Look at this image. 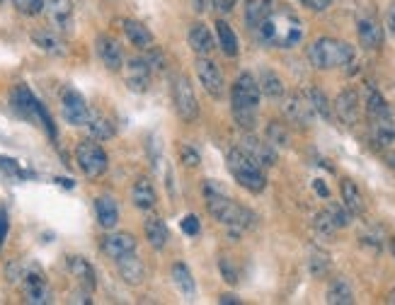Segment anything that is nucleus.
<instances>
[{"label": "nucleus", "mask_w": 395, "mask_h": 305, "mask_svg": "<svg viewBox=\"0 0 395 305\" xmlns=\"http://www.w3.org/2000/svg\"><path fill=\"white\" fill-rule=\"evenodd\" d=\"M371 141L376 143L378 148H388L395 143V119L393 114H388V117H376L371 119Z\"/></svg>", "instance_id": "nucleus-25"}, {"label": "nucleus", "mask_w": 395, "mask_h": 305, "mask_svg": "<svg viewBox=\"0 0 395 305\" xmlns=\"http://www.w3.org/2000/svg\"><path fill=\"white\" fill-rule=\"evenodd\" d=\"M22 279H25V300L32 305H49L51 300H54V293H51L49 284H46L44 274L37 269L27 271V274H22Z\"/></svg>", "instance_id": "nucleus-14"}, {"label": "nucleus", "mask_w": 395, "mask_h": 305, "mask_svg": "<svg viewBox=\"0 0 395 305\" xmlns=\"http://www.w3.org/2000/svg\"><path fill=\"white\" fill-rule=\"evenodd\" d=\"M216 41H218V49H221L223 56H228V59H235L238 51H240L235 32H233V27L223 20L216 22Z\"/></svg>", "instance_id": "nucleus-31"}, {"label": "nucleus", "mask_w": 395, "mask_h": 305, "mask_svg": "<svg viewBox=\"0 0 395 305\" xmlns=\"http://www.w3.org/2000/svg\"><path fill=\"white\" fill-rule=\"evenodd\" d=\"M85 126H88L90 136L95 141H107V138L114 136V124L107 117H102V114H90V121Z\"/></svg>", "instance_id": "nucleus-35"}, {"label": "nucleus", "mask_w": 395, "mask_h": 305, "mask_svg": "<svg viewBox=\"0 0 395 305\" xmlns=\"http://www.w3.org/2000/svg\"><path fill=\"white\" fill-rule=\"evenodd\" d=\"M75 163H78L80 173L90 179L102 177L109 168V158L107 152H104V148L99 143L90 141V138H85V141H80L75 146Z\"/></svg>", "instance_id": "nucleus-6"}, {"label": "nucleus", "mask_w": 395, "mask_h": 305, "mask_svg": "<svg viewBox=\"0 0 395 305\" xmlns=\"http://www.w3.org/2000/svg\"><path fill=\"white\" fill-rule=\"evenodd\" d=\"M272 15H274V0H245V12H242V17H245L247 30L255 32L262 22Z\"/></svg>", "instance_id": "nucleus-22"}, {"label": "nucleus", "mask_w": 395, "mask_h": 305, "mask_svg": "<svg viewBox=\"0 0 395 305\" xmlns=\"http://www.w3.org/2000/svg\"><path fill=\"white\" fill-rule=\"evenodd\" d=\"M180 158H182V163L187 168H199V163H202V155H199V150L192 143H182L180 146Z\"/></svg>", "instance_id": "nucleus-41"}, {"label": "nucleus", "mask_w": 395, "mask_h": 305, "mask_svg": "<svg viewBox=\"0 0 395 305\" xmlns=\"http://www.w3.org/2000/svg\"><path fill=\"white\" fill-rule=\"evenodd\" d=\"M173 281L177 286V291L184 295V298H194L197 295V284H194V276L189 271V266L184 262H177L173 264Z\"/></svg>", "instance_id": "nucleus-32"}, {"label": "nucleus", "mask_w": 395, "mask_h": 305, "mask_svg": "<svg viewBox=\"0 0 395 305\" xmlns=\"http://www.w3.org/2000/svg\"><path fill=\"white\" fill-rule=\"evenodd\" d=\"M257 85H260L262 92L267 95V97H272V99L284 97V92H287V88H284V80L269 68L260 70V80H257Z\"/></svg>", "instance_id": "nucleus-33"}, {"label": "nucleus", "mask_w": 395, "mask_h": 305, "mask_svg": "<svg viewBox=\"0 0 395 305\" xmlns=\"http://www.w3.org/2000/svg\"><path fill=\"white\" fill-rule=\"evenodd\" d=\"M284 114H287L289 121L296 124V126H301V128L313 126V121H316V109H313V104L306 92L289 95L287 102H284Z\"/></svg>", "instance_id": "nucleus-10"}, {"label": "nucleus", "mask_w": 395, "mask_h": 305, "mask_svg": "<svg viewBox=\"0 0 395 305\" xmlns=\"http://www.w3.org/2000/svg\"><path fill=\"white\" fill-rule=\"evenodd\" d=\"M117 269H119V276H122L124 284H128V286H141V284H144L146 266H144V262L139 259V255H136V252H131V255L117 259Z\"/></svg>", "instance_id": "nucleus-18"}, {"label": "nucleus", "mask_w": 395, "mask_h": 305, "mask_svg": "<svg viewBox=\"0 0 395 305\" xmlns=\"http://www.w3.org/2000/svg\"><path fill=\"white\" fill-rule=\"evenodd\" d=\"M306 95H308V99H311L316 114H320L322 119H332V107H330V102H327V97H325L322 90L311 88V90H306Z\"/></svg>", "instance_id": "nucleus-37"}, {"label": "nucleus", "mask_w": 395, "mask_h": 305, "mask_svg": "<svg viewBox=\"0 0 395 305\" xmlns=\"http://www.w3.org/2000/svg\"><path fill=\"white\" fill-rule=\"evenodd\" d=\"M260 99H262V90L260 85H257L255 75L252 73L238 75V80L233 83V90H231V109L238 126L245 128V131L255 128Z\"/></svg>", "instance_id": "nucleus-2"}, {"label": "nucleus", "mask_w": 395, "mask_h": 305, "mask_svg": "<svg viewBox=\"0 0 395 305\" xmlns=\"http://www.w3.org/2000/svg\"><path fill=\"white\" fill-rule=\"evenodd\" d=\"M0 3H6V0H0Z\"/></svg>", "instance_id": "nucleus-54"}, {"label": "nucleus", "mask_w": 395, "mask_h": 305, "mask_svg": "<svg viewBox=\"0 0 395 305\" xmlns=\"http://www.w3.org/2000/svg\"><path fill=\"white\" fill-rule=\"evenodd\" d=\"M173 104H175V112L177 117L182 119L184 124H192L199 119V99L194 95V88L189 83L187 75H175L173 78Z\"/></svg>", "instance_id": "nucleus-7"}, {"label": "nucleus", "mask_w": 395, "mask_h": 305, "mask_svg": "<svg viewBox=\"0 0 395 305\" xmlns=\"http://www.w3.org/2000/svg\"><path fill=\"white\" fill-rule=\"evenodd\" d=\"M44 10L49 15L51 30L59 35H68L73 30V0H46Z\"/></svg>", "instance_id": "nucleus-13"}, {"label": "nucleus", "mask_w": 395, "mask_h": 305, "mask_svg": "<svg viewBox=\"0 0 395 305\" xmlns=\"http://www.w3.org/2000/svg\"><path fill=\"white\" fill-rule=\"evenodd\" d=\"M8 228H10V223H8V211L6 208H0V250H3V245H6Z\"/></svg>", "instance_id": "nucleus-46"}, {"label": "nucleus", "mask_w": 395, "mask_h": 305, "mask_svg": "<svg viewBox=\"0 0 395 305\" xmlns=\"http://www.w3.org/2000/svg\"><path fill=\"white\" fill-rule=\"evenodd\" d=\"M308 269L316 279L325 276L330 271V255L327 252H320V250H313L311 252V259H308Z\"/></svg>", "instance_id": "nucleus-38"}, {"label": "nucleus", "mask_w": 395, "mask_h": 305, "mask_svg": "<svg viewBox=\"0 0 395 305\" xmlns=\"http://www.w3.org/2000/svg\"><path fill=\"white\" fill-rule=\"evenodd\" d=\"M68 271L85 291L93 293L95 286H97V276H95V269L85 257H68Z\"/></svg>", "instance_id": "nucleus-27"}, {"label": "nucleus", "mask_w": 395, "mask_h": 305, "mask_svg": "<svg viewBox=\"0 0 395 305\" xmlns=\"http://www.w3.org/2000/svg\"><path fill=\"white\" fill-rule=\"evenodd\" d=\"M313 226H316V230L322 233V235H332V233L337 230L335 221H332V216L327 213V208H325V211H320V213H316V221H313Z\"/></svg>", "instance_id": "nucleus-42"}, {"label": "nucleus", "mask_w": 395, "mask_h": 305, "mask_svg": "<svg viewBox=\"0 0 395 305\" xmlns=\"http://www.w3.org/2000/svg\"><path fill=\"white\" fill-rule=\"evenodd\" d=\"M366 114L369 119H376V117H388L390 114V107L385 102V97L378 92L376 88H366Z\"/></svg>", "instance_id": "nucleus-34"}, {"label": "nucleus", "mask_w": 395, "mask_h": 305, "mask_svg": "<svg viewBox=\"0 0 395 305\" xmlns=\"http://www.w3.org/2000/svg\"><path fill=\"white\" fill-rule=\"evenodd\" d=\"M356 35H359L364 49H380V44H383V27L374 17H361L356 22Z\"/></svg>", "instance_id": "nucleus-26"}, {"label": "nucleus", "mask_w": 395, "mask_h": 305, "mask_svg": "<svg viewBox=\"0 0 395 305\" xmlns=\"http://www.w3.org/2000/svg\"><path fill=\"white\" fill-rule=\"evenodd\" d=\"M126 66V88L134 90V92H148L151 90V80H153V68L144 56H136V59H128Z\"/></svg>", "instance_id": "nucleus-12"}, {"label": "nucleus", "mask_w": 395, "mask_h": 305, "mask_svg": "<svg viewBox=\"0 0 395 305\" xmlns=\"http://www.w3.org/2000/svg\"><path fill=\"white\" fill-rule=\"evenodd\" d=\"M218 269H221L223 281H228V284H233V286L238 284V269H235V264H233L231 257H221V259H218Z\"/></svg>", "instance_id": "nucleus-43"}, {"label": "nucleus", "mask_w": 395, "mask_h": 305, "mask_svg": "<svg viewBox=\"0 0 395 305\" xmlns=\"http://www.w3.org/2000/svg\"><path fill=\"white\" fill-rule=\"evenodd\" d=\"M233 6H235V0H209V8L221 12V15H228L233 10Z\"/></svg>", "instance_id": "nucleus-44"}, {"label": "nucleus", "mask_w": 395, "mask_h": 305, "mask_svg": "<svg viewBox=\"0 0 395 305\" xmlns=\"http://www.w3.org/2000/svg\"><path fill=\"white\" fill-rule=\"evenodd\" d=\"M202 192H204V199H206L209 213H211L221 226H226L228 230H233L238 235V233H245L255 226V213L233 201L226 194V189H223L216 179H204Z\"/></svg>", "instance_id": "nucleus-1"}, {"label": "nucleus", "mask_w": 395, "mask_h": 305, "mask_svg": "<svg viewBox=\"0 0 395 305\" xmlns=\"http://www.w3.org/2000/svg\"><path fill=\"white\" fill-rule=\"evenodd\" d=\"M238 148L245 150L247 155L260 165V168H272V165H277V148L269 146L267 141H260V138L250 136V133L242 136V141Z\"/></svg>", "instance_id": "nucleus-15"}, {"label": "nucleus", "mask_w": 395, "mask_h": 305, "mask_svg": "<svg viewBox=\"0 0 395 305\" xmlns=\"http://www.w3.org/2000/svg\"><path fill=\"white\" fill-rule=\"evenodd\" d=\"M136 247H139V242L131 233H109V235L102 237V252L114 262L136 252Z\"/></svg>", "instance_id": "nucleus-17"}, {"label": "nucleus", "mask_w": 395, "mask_h": 305, "mask_svg": "<svg viewBox=\"0 0 395 305\" xmlns=\"http://www.w3.org/2000/svg\"><path fill=\"white\" fill-rule=\"evenodd\" d=\"M228 170H231L233 179H235L242 189H247V192L262 194L267 189V175H264V168H260V165H257L245 150H240V148H231V150H228Z\"/></svg>", "instance_id": "nucleus-3"}, {"label": "nucleus", "mask_w": 395, "mask_h": 305, "mask_svg": "<svg viewBox=\"0 0 395 305\" xmlns=\"http://www.w3.org/2000/svg\"><path fill=\"white\" fill-rule=\"evenodd\" d=\"M180 228H182V233H187V235H197V233H199V218L197 216H184L182 223H180Z\"/></svg>", "instance_id": "nucleus-45"}, {"label": "nucleus", "mask_w": 395, "mask_h": 305, "mask_svg": "<svg viewBox=\"0 0 395 305\" xmlns=\"http://www.w3.org/2000/svg\"><path fill=\"white\" fill-rule=\"evenodd\" d=\"M194 68H197V78L202 83V88L213 99H223V95H226V78H223L216 61H211L209 56H199Z\"/></svg>", "instance_id": "nucleus-8"}, {"label": "nucleus", "mask_w": 395, "mask_h": 305, "mask_svg": "<svg viewBox=\"0 0 395 305\" xmlns=\"http://www.w3.org/2000/svg\"><path fill=\"white\" fill-rule=\"evenodd\" d=\"M385 165H388L390 170H395V150L385 152Z\"/></svg>", "instance_id": "nucleus-51"}, {"label": "nucleus", "mask_w": 395, "mask_h": 305, "mask_svg": "<svg viewBox=\"0 0 395 305\" xmlns=\"http://www.w3.org/2000/svg\"><path fill=\"white\" fill-rule=\"evenodd\" d=\"M325 300L330 305H351V303H354V291H351L349 281H347L345 276H337V279H332L330 286H327Z\"/></svg>", "instance_id": "nucleus-30"}, {"label": "nucleus", "mask_w": 395, "mask_h": 305, "mask_svg": "<svg viewBox=\"0 0 395 305\" xmlns=\"http://www.w3.org/2000/svg\"><path fill=\"white\" fill-rule=\"evenodd\" d=\"M335 114L342 124L347 126H354L359 121V114H361V102H359V92L354 88H347L337 95L335 99Z\"/></svg>", "instance_id": "nucleus-16"}, {"label": "nucleus", "mask_w": 395, "mask_h": 305, "mask_svg": "<svg viewBox=\"0 0 395 305\" xmlns=\"http://www.w3.org/2000/svg\"><path fill=\"white\" fill-rule=\"evenodd\" d=\"M131 201H134L136 208L141 211H153L155 204H158V192H155L153 182L148 177L136 179V184L131 187Z\"/></svg>", "instance_id": "nucleus-24"}, {"label": "nucleus", "mask_w": 395, "mask_h": 305, "mask_svg": "<svg viewBox=\"0 0 395 305\" xmlns=\"http://www.w3.org/2000/svg\"><path fill=\"white\" fill-rule=\"evenodd\" d=\"M301 3L306 8H311L313 12H322V10H327V8L332 6V0H301Z\"/></svg>", "instance_id": "nucleus-47"}, {"label": "nucleus", "mask_w": 395, "mask_h": 305, "mask_svg": "<svg viewBox=\"0 0 395 305\" xmlns=\"http://www.w3.org/2000/svg\"><path fill=\"white\" fill-rule=\"evenodd\" d=\"M95 213H97V223L104 230H114L119 223V206L112 197H97L95 199Z\"/></svg>", "instance_id": "nucleus-28"}, {"label": "nucleus", "mask_w": 395, "mask_h": 305, "mask_svg": "<svg viewBox=\"0 0 395 305\" xmlns=\"http://www.w3.org/2000/svg\"><path fill=\"white\" fill-rule=\"evenodd\" d=\"M144 233H146V240L153 250L163 252L165 247L170 245V228L165 226V221L160 216H146L144 221Z\"/></svg>", "instance_id": "nucleus-20"}, {"label": "nucleus", "mask_w": 395, "mask_h": 305, "mask_svg": "<svg viewBox=\"0 0 395 305\" xmlns=\"http://www.w3.org/2000/svg\"><path fill=\"white\" fill-rule=\"evenodd\" d=\"M267 143L274 148H289L291 143V133L282 121H269L267 124Z\"/></svg>", "instance_id": "nucleus-36"}, {"label": "nucleus", "mask_w": 395, "mask_h": 305, "mask_svg": "<svg viewBox=\"0 0 395 305\" xmlns=\"http://www.w3.org/2000/svg\"><path fill=\"white\" fill-rule=\"evenodd\" d=\"M187 39L197 56H209L213 49H216V37H213V32L209 30L204 22H194V25L189 27Z\"/></svg>", "instance_id": "nucleus-19"}, {"label": "nucleus", "mask_w": 395, "mask_h": 305, "mask_svg": "<svg viewBox=\"0 0 395 305\" xmlns=\"http://www.w3.org/2000/svg\"><path fill=\"white\" fill-rule=\"evenodd\" d=\"M218 303H221V305H240V300H238L235 295L228 293V295H221V298H218Z\"/></svg>", "instance_id": "nucleus-50"}, {"label": "nucleus", "mask_w": 395, "mask_h": 305, "mask_svg": "<svg viewBox=\"0 0 395 305\" xmlns=\"http://www.w3.org/2000/svg\"><path fill=\"white\" fill-rule=\"evenodd\" d=\"M385 25H388L390 35H395V3L388 8V12H385Z\"/></svg>", "instance_id": "nucleus-48"}, {"label": "nucleus", "mask_w": 395, "mask_h": 305, "mask_svg": "<svg viewBox=\"0 0 395 305\" xmlns=\"http://www.w3.org/2000/svg\"><path fill=\"white\" fill-rule=\"evenodd\" d=\"M32 44L39 51L49 56H66V41L61 39V35L56 30H35L32 32Z\"/></svg>", "instance_id": "nucleus-21"}, {"label": "nucleus", "mask_w": 395, "mask_h": 305, "mask_svg": "<svg viewBox=\"0 0 395 305\" xmlns=\"http://www.w3.org/2000/svg\"><path fill=\"white\" fill-rule=\"evenodd\" d=\"M61 114L70 126H85L90 121V107L85 102V97L73 88H64L61 92Z\"/></svg>", "instance_id": "nucleus-9"}, {"label": "nucleus", "mask_w": 395, "mask_h": 305, "mask_svg": "<svg viewBox=\"0 0 395 305\" xmlns=\"http://www.w3.org/2000/svg\"><path fill=\"white\" fill-rule=\"evenodd\" d=\"M390 255L395 257V237H390Z\"/></svg>", "instance_id": "nucleus-53"}, {"label": "nucleus", "mask_w": 395, "mask_h": 305, "mask_svg": "<svg viewBox=\"0 0 395 305\" xmlns=\"http://www.w3.org/2000/svg\"><path fill=\"white\" fill-rule=\"evenodd\" d=\"M95 51H97L104 68L112 70V73H119V70L124 68V63H126V61H124L122 44H119L112 35H99L97 39H95Z\"/></svg>", "instance_id": "nucleus-11"}, {"label": "nucleus", "mask_w": 395, "mask_h": 305, "mask_svg": "<svg viewBox=\"0 0 395 305\" xmlns=\"http://www.w3.org/2000/svg\"><path fill=\"white\" fill-rule=\"evenodd\" d=\"M122 32H124V37L131 41V46H136V49L148 51L151 46H153V32H151L148 27L144 25V22H139V20H122Z\"/></svg>", "instance_id": "nucleus-23"}, {"label": "nucleus", "mask_w": 395, "mask_h": 305, "mask_svg": "<svg viewBox=\"0 0 395 305\" xmlns=\"http://www.w3.org/2000/svg\"><path fill=\"white\" fill-rule=\"evenodd\" d=\"M10 102H12V109H15L17 114H22L25 119H32V121H41V126L46 128V133H49L51 138H56L54 119L49 117L46 107L35 97V92H32L27 85H17V88L12 90Z\"/></svg>", "instance_id": "nucleus-5"}, {"label": "nucleus", "mask_w": 395, "mask_h": 305, "mask_svg": "<svg viewBox=\"0 0 395 305\" xmlns=\"http://www.w3.org/2000/svg\"><path fill=\"white\" fill-rule=\"evenodd\" d=\"M388 303H390V305H395V288L388 293Z\"/></svg>", "instance_id": "nucleus-52"}, {"label": "nucleus", "mask_w": 395, "mask_h": 305, "mask_svg": "<svg viewBox=\"0 0 395 305\" xmlns=\"http://www.w3.org/2000/svg\"><path fill=\"white\" fill-rule=\"evenodd\" d=\"M340 192H342V204L349 208L351 216H361V213L366 211L364 194H361V189L356 187V182H351V179H342Z\"/></svg>", "instance_id": "nucleus-29"}, {"label": "nucleus", "mask_w": 395, "mask_h": 305, "mask_svg": "<svg viewBox=\"0 0 395 305\" xmlns=\"http://www.w3.org/2000/svg\"><path fill=\"white\" fill-rule=\"evenodd\" d=\"M44 3L46 0H12V6L20 15H27V17H37L44 12Z\"/></svg>", "instance_id": "nucleus-39"}, {"label": "nucleus", "mask_w": 395, "mask_h": 305, "mask_svg": "<svg viewBox=\"0 0 395 305\" xmlns=\"http://www.w3.org/2000/svg\"><path fill=\"white\" fill-rule=\"evenodd\" d=\"M313 187H316V192L320 194V197H330V189L325 187V182H322V179H316V182H313Z\"/></svg>", "instance_id": "nucleus-49"}, {"label": "nucleus", "mask_w": 395, "mask_h": 305, "mask_svg": "<svg viewBox=\"0 0 395 305\" xmlns=\"http://www.w3.org/2000/svg\"><path fill=\"white\" fill-rule=\"evenodd\" d=\"M351 59H354V49L347 41L332 39V37H320L308 46V61L318 70L340 68V66L351 63Z\"/></svg>", "instance_id": "nucleus-4"}, {"label": "nucleus", "mask_w": 395, "mask_h": 305, "mask_svg": "<svg viewBox=\"0 0 395 305\" xmlns=\"http://www.w3.org/2000/svg\"><path fill=\"white\" fill-rule=\"evenodd\" d=\"M327 213H330L332 216V221H335V226H337V230H340V228H347L351 223V213H349V208L345 206V204H330V206H327Z\"/></svg>", "instance_id": "nucleus-40"}]
</instances>
